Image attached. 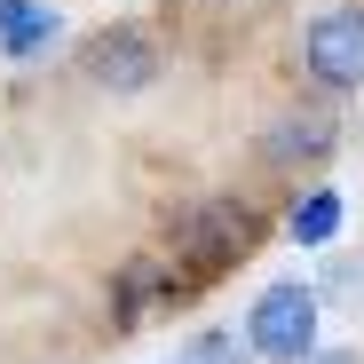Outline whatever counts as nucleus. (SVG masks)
<instances>
[{
	"instance_id": "1",
	"label": "nucleus",
	"mask_w": 364,
	"mask_h": 364,
	"mask_svg": "<svg viewBox=\"0 0 364 364\" xmlns=\"http://www.w3.org/2000/svg\"><path fill=\"white\" fill-rule=\"evenodd\" d=\"M246 348L254 364H309L317 356V293L309 285H262L254 317H246Z\"/></svg>"
},
{
	"instance_id": "2",
	"label": "nucleus",
	"mask_w": 364,
	"mask_h": 364,
	"mask_svg": "<svg viewBox=\"0 0 364 364\" xmlns=\"http://www.w3.org/2000/svg\"><path fill=\"white\" fill-rule=\"evenodd\" d=\"M254 237H262L254 206H237V198H206V206H191V214L174 222V262H191L198 277H214V269H230L237 254H254Z\"/></svg>"
},
{
	"instance_id": "3",
	"label": "nucleus",
	"mask_w": 364,
	"mask_h": 364,
	"mask_svg": "<svg viewBox=\"0 0 364 364\" xmlns=\"http://www.w3.org/2000/svg\"><path fill=\"white\" fill-rule=\"evenodd\" d=\"M301 64L325 87H356L364 80V9H325L309 32H301Z\"/></svg>"
},
{
	"instance_id": "4",
	"label": "nucleus",
	"mask_w": 364,
	"mask_h": 364,
	"mask_svg": "<svg viewBox=\"0 0 364 364\" xmlns=\"http://www.w3.org/2000/svg\"><path fill=\"white\" fill-rule=\"evenodd\" d=\"M80 72H87L95 87H111V95H135V87L159 80V48H151L143 32H95V40L80 48Z\"/></svg>"
},
{
	"instance_id": "5",
	"label": "nucleus",
	"mask_w": 364,
	"mask_h": 364,
	"mask_svg": "<svg viewBox=\"0 0 364 364\" xmlns=\"http://www.w3.org/2000/svg\"><path fill=\"white\" fill-rule=\"evenodd\" d=\"M55 40V9L40 0H0V55H40Z\"/></svg>"
},
{
	"instance_id": "6",
	"label": "nucleus",
	"mask_w": 364,
	"mask_h": 364,
	"mask_svg": "<svg viewBox=\"0 0 364 364\" xmlns=\"http://www.w3.org/2000/svg\"><path fill=\"white\" fill-rule=\"evenodd\" d=\"M325 151H333V119H317V111L269 127V159H325Z\"/></svg>"
},
{
	"instance_id": "7",
	"label": "nucleus",
	"mask_w": 364,
	"mask_h": 364,
	"mask_svg": "<svg viewBox=\"0 0 364 364\" xmlns=\"http://www.w3.org/2000/svg\"><path fill=\"white\" fill-rule=\"evenodd\" d=\"M333 230H341V191H309V198L285 214V237H293V246H325Z\"/></svg>"
},
{
	"instance_id": "8",
	"label": "nucleus",
	"mask_w": 364,
	"mask_h": 364,
	"mask_svg": "<svg viewBox=\"0 0 364 364\" xmlns=\"http://www.w3.org/2000/svg\"><path fill=\"white\" fill-rule=\"evenodd\" d=\"M151 293H174V277H166L159 262H127V277H119V317L135 325V317L151 309Z\"/></svg>"
},
{
	"instance_id": "9",
	"label": "nucleus",
	"mask_w": 364,
	"mask_h": 364,
	"mask_svg": "<svg viewBox=\"0 0 364 364\" xmlns=\"http://www.w3.org/2000/svg\"><path fill=\"white\" fill-rule=\"evenodd\" d=\"M182 364H254V348H246V333H230V325H206L198 341H191V356Z\"/></svg>"
},
{
	"instance_id": "10",
	"label": "nucleus",
	"mask_w": 364,
	"mask_h": 364,
	"mask_svg": "<svg viewBox=\"0 0 364 364\" xmlns=\"http://www.w3.org/2000/svg\"><path fill=\"white\" fill-rule=\"evenodd\" d=\"M309 364H356V356H309Z\"/></svg>"
}]
</instances>
